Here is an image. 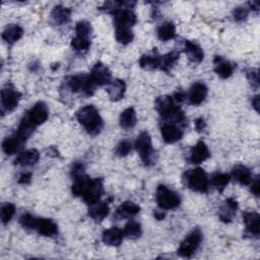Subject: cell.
Returning <instances> with one entry per match:
<instances>
[{"label": "cell", "instance_id": "44dd1931", "mask_svg": "<svg viewBox=\"0 0 260 260\" xmlns=\"http://www.w3.org/2000/svg\"><path fill=\"white\" fill-rule=\"evenodd\" d=\"M108 95L111 101L118 102L121 99H123L124 93L126 91V84L125 81L122 79H114L111 80V82L107 85L106 88Z\"/></svg>", "mask_w": 260, "mask_h": 260}, {"label": "cell", "instance_id": "277c9868", "mask_svg": "<svg viewBox=\"0 0 260 260\" xmlns=\"http://www.w3.org/2000/svg\"><path fill=\"white\" fill-rule=\"evenodd\" d=\"M183 183L189 189L201 193L206 192L209 187L208 176L201 168L186 171L183 175Z\"/></svg>", "mask_w": 260, "mask_h": 260}, {"label": "cell", "instance_id": "e0dca14e", "mask_svg": "<svg viewBox=\"0 0 260 260\" xmlns=\"http://www.w3.org/2000/svg\"><path fill=\"white\" fill-rule=\"evenodd\" d=\"M238 209V202L235 198H228L219 208V219L223 222H231Z\"/></svg>", "mask_w": 260, "mask_h": 260}, {"label": "cell", "instance_id": "f6af8a7d", "mask_svg": "<svg viewBox=\"0 0 260 260\" xmlns=\"http://www.w3.org/2000/svg\"><path fill=\"white\" fill-rule=\"evenodd\" d=\"M251 184V188H250V190H251V192L256 196V197H258L259 196V193H260V184H259V178L257 177L254 181L252 180V182L250 183Z\"/></svg>", "mask_w": 260, "mask_h": 260}, {"label": "cell", "instance_id": "bcb514c9", "mask_svg": "<svg viewBox=\"0 0 260 260\" xmlns=\"http://www.w3.org/2000/svg\"><path fill=\"white\" fill-rule=\"evenodd\" d=\"M194 125H195L196 131H197V132H201V131H203V130L205 129V127H206V122H205V120H204L202 117H200V118H197V119L194 121Z\"/></svg>", "mask_w": 260, "mask_h": 260}, {"label": "cell", "instance_id": "816d5d0a", "mask_svg": "<svg viewBox=\"0 0 260 260\" xmlns=\"http://www.w3.org/2000/svg\"><path fill=\"white\" fill-rule=\"evenodd\" d=\"M248 5H249L248 8H250V9H252V10H255V11H258V10H259V3H258L257 1L249 2Z\"/></svg>", "mask_w": 260, "mask_h": 260}, {"label": "cell", "instance_id": "52a82bcc", "mask_svg": "<svg viewBox=\"0 0 260 260\" xmlns=\"http://www.w3.org/2000/svg\"><path fill=\"white\" fill-rule=\"evenodd\" d=\"M135 149L137 150L141 160L144 165L149 166L153 161V148L151 143V137L148 132L143 131L141 132L135 141Z\"/></svg>", "mask_w": 260, "mask_h": 260}, {"label": "cell", "instance_id": "6da1fadb", "mask_svg": "<svg viewBox=\"0 0 260 260\" xmlns=\"http://www.w3.org/2000/svg\"><path fill=\"white\" fill-rule=\"evenodd\" d=\"M71 191L74 196H80L86 204L92 205L101 200L104 193L103 179H92L83 173L73 178Z\"/></svg>", "mask_w": 260, "mask_h": 260}, {"label": "cell", "instance_id": "7dc6e473", "mask_svg": "<svg viewBox=\"0 0 260 260\" xmlns=\"http://www.w3.org/2000/svg\"><path fill=\"white\" fill-rule=\"evenodd\" d=\"M30 179H31V174L30 173H24L19 177L18 183L25 185V184H28L30 182Z\"/></svg>", "mask_w": 260, "mask_h": 260}, {"label": "cell", "instance_id": "8d00e7d4", "mask_svg": "<svg viewBox=\"0 0 260 260\" xmlns=\"http://www.w3.org/2000/svg\"><path fill=\"white\" fill-rule=\"evenodd\" d=\"M115 37L118 43L122 45H127L132 42L134 36L131 28H116Z\"/></svg>", "mask_w": 260, "mask_h": 260}, {"label": "cell", "instance_id": "f546056e", "mask_svg": "<svg viewBox=\"0 0 260 260\" xmlns=\"http://www.w3.org/2000/svg\"><path fill=\"white\" fill-rule=\"evenodd\" d=\"M156 35H157V38L162 42L170 41L174 39L176 36V27L173 22H170V21L164 22L157 27Z\"/></svg>", "mask_w": 260, "mask_h": 260}, {"label": "cell", "instance_id": "7bdbcfd3", "mask_svg": "<svg viewBox=\"0 0 260 260\" xmlns=\"http://www.w3.org/2000/svg\"><path fill=\"white\" fill-rule=\"evenodd\" d=\"M247 77L248 80L250 81L251 85L254 88H258L260 84V79H259V73L257 69H250L247 71Z\"/></svg>", "mask_w": 260, "mask_h": 260}, {"label": "cell", "instance_id": "7a4b0ae2", "mask_svg": "<svg viewBox=\"0 0 260 260\" xmlns=\"http://www.w3.org/2000/svg\"><path fill=\"white\" fill-rule=\"evenodd\" d=\"M155 109L160 117L167 122L176 125L185 126L187 119L184 112L177 105V102L171 95L158 96L155 101Z\"/></svg>", "mask_w": 260, "mask_h": 260}, {"label": "cell", "instance_id": "ffe728a7", "mask_svg": "<svg viewBox=\"0 0 260 260\" xmlns=\"http://www.w3.org/2000/svg\"><path fill=\"white\" fill-rule=\"evenodd\" d=\"M71 9L63 5H56L50 14V20L56 25H62L70 20Z\"/></svg>", "mask_w": 260, "mask_h": 260}, {"label": "cell", "instance_id": "b9f144b4", "mask_svg": "<svg viewBox=\"0 0 260 260\" xmlns=\"http://www.w3.org/2000/svg\"><path fill=\"white\" fill-rule=\"evenodd\" d=\"M35 218H36V216L31 215L30 213H23L19 217V223L22 225V228H24L26 230H32Z\"/></svg>", "mask_w": 260, "mask_h": 260}, {"label": "cell", "instance_id": "3957f363", "mask_svg": "<svg viewBox=\"0 0 260 260\" xmlns=\"http://www.w3.org/2000/svg\"><path fill=\"white\" fill-rule=\"evenodd\" d=\"M76 119L90 135H98L104 126L103 119L99 111L92 105H87L80 108L76 112Z\"/></svg>", "mask_w": 260, "mask_h": 260}, {"label": "cell", "instance_id": "484cf974", "mask_svg": "<svg viewBox=\"0 0 260 260\" xmlns=\"http://www.w3.org/2000/svg\"><path fill=\"white\" fill-rule=\"evenodd\" d=\"M232 177L241 185H249L253 180L251 171L243 165H237L233 168Z\"/></svg>", "mask_w": 260, "mask_h": 260}, {"label": "cell", "instance_id": "c3c4849f", "mask_svg": "<svg viewBox=\"0 0 260 260\" xmlns=\"http://www.w3.org/2000/svg\"><path fill=\"white\" fill-rule=\"evenodd\" d=\"M173 98H174V100H175L177 103H182V102L186 99V94H185L184 91L178 90V91H176V92L174 93Z\"/></svg>", "mask_w": 260, "mask_h": 260}, {"label": "cell", "instance_id": "5bb4252c", "mask_svg": "<svg viewBox=\"0 0 260 260\" xmlns=\"http://www.w3.org/2000/svg\"><path fill=\"white\" fill-rule=\"evenodd\" d=\"M160 132L164 141L167 143H175L183 137V131L181 128L178 125L172 123L165 122L160 127Z\"/></svg>", "mask_w": 260, "mask_h": 260}, {"label": "cell", "instance_id": "9c48e42d", "mask_svg": "<svg viewBox=\"0 0 260 260\" xmlns=\"http://www.w3.org/2000/svg\"><path fill=\"white\" fill-rule=\"evenodd\" d=\"M202 240V234L200 230H193L181 243L178 248V254L184 258H190L198 249Z\"/></svg>", "mask_w": 260, "mask_h": 260}, {"label": "cell", "instance_id": "cb8c5ba5", "mask_svg": "<svg viewBox=\"0 0 260 260\" xmlns=\"http://www.w3.org/2000/svg\"><path fill=\"white\" fill-rule=\"evenodd\" d=\"M184 51L191 62L200 63L204 58L203 50L199 45L191 41H185L184 44Z\"/></svg>", "mask_w": 260, "mask_h": 260}, {"label": "cell", "instance_id": "8992f818", "mask_svg": "<svg viewBox=\"0 0 260 260\" xmlns=\"http://www.w3.org/2000/svg\"><path fill=\"white\" fill-rule=\"evenodd\" d=\"M155 200L161 210H170L178 207L181 198L178 193L169 189L165 185H158L155 192Z\"/></svg>", "mask_w": 260, "mask_h": 260}, {"label": "cell", "instance_id": "836d02e7", "mask_svg": "<svg viewBox=\"0 0 260 260\" xmlns=\"http://www.w3.org/2000/svg\"><path fill=\"white\" fill-rule=\"evenodd\" d=\"M123 233H124V236H126L127 238H129L131 240L138 239L142 234L141 224L137 221L130 220L125 224Z\"/></svg>", "mask_w": 260, "mask_h": 260}, {"label": "cell", "instance_id": "d4e9b609", "mask_svg": "<svg viewBox=\"0 0 260 260\" xmlns=\"http://www.w3.org/2000/svg\"><path fill=\"white\" fill-rule=\"evenodd\" d=\"M110 207L107 202L99 201L92 205H89L88 215L95 221H102L105 217L108 216Z\"/></svg>", "mask_w": 260, "mask_h": 260}, {"label": "cell", "instance_id": "9a60e30c", "mask_svg": "<svg viewBox=\"0 0 260 260\" xmlns=\"http://www.w3.org/2000/svg\"><path fill=\"white\" fill-rule=\"evenodd\" d=\"M243 220L246 225V233L249 234L250 236L258 238L260 233L259 214L256 211H245L243 213Z\"/></svg>", "mask_w": 260, "mask_h": 260}, {"label": "cell", "instance_id": "7402d4cb", "mask_svg": "<svg viewBox=\"0 0 260 260\" xmlns=\"http://www.w3.org/2000/svg\"><path fill=\"white\" fill-rule=\"evenodd\" d=\"M213 63L214 71L220 78L225 79L232 76L234 72V65L230 61L223 59L220 56H215L213 59Z\"/></svg>", "mask_w": 260, "mask_h": 260}, {"label": "cell", "instance_id": "f907efd6", "mask_svg": "<svg viewBox=\"0 0 260 260\" xmlns=\"http://www.w3.org/2000/svg\"><path fill=\"white\" fill-rule=\"evenodd\" d=\"M153 215H154L155 219H157V220H161V219H164L165 216H166V214H165L164 211H157V210H154Z\"/></svg>", "mask_w": 260, "mask_h": 260}, {"label": "cell", "instance_id": "f1b7e54d", "mask_svg": "<svg viewBox=\"0 0 260 260\" xmlns=\"http://www.w3.org/2000/svg\"><path fill=\"white\" fill-rule=\"evenodd\" d=\"M120 126L123 129H131L135 126L137 118H136V112L135 110L130 107L124 110L120 115Z\"/></svg>", "mask_w": 260, "mask_h": 260}, {"label": "cell", "instance_id": "4316f807", "mask_svg": "<svg viewBox=\"0 0 260 260\" xmlns=\"http://www.w3.org/2000/svg\"><path fill=\"white\" fill-rule=\"evenodd\" d=\"M22 35H23V29L20 25L15 23H10L4 28L2 32V39L8 44H14L22 37Z\"/></svg>", "mask_w": 260, "mask_h": 260}, {"label": "cell", "instance_id": "d590c367", "mask_svg": "<svg viewBox=\"0 0 260 260\" xmlns=\"http://www.w3.org/2000/svg\"><path fill=\"white\" fill-rule=\"evenodd\" d=\"M71 47L76 52H86L90 47V38L75 36L71 40Z\"/></svg>", "mask_w": 260, "mask_h": 260}, {"label": "cell", "instance_id": "5b68a950", "mask_svg": "<svg viewBox=\"0 0 260 260\" xmlns=\"http://www.w3.org/2000/svg\"><path fill=\"white\" fill-rule=\"evenodd\" d=\"M66 86L72 92H80L85 96H90L95 90V85L87 74H76L66 78Z\"/></svg>", "mask_w": 260, "mask_h": 260}, {"label": "cell", "instance_id": "603a6c76", "mask_svg": "<svg viewBox=\"0 0 260 260\" xmlns=\"http://www.w3.org/2000/svg\"><path fill=\"white\" fill-rule=\"evenodd\" d=\"M39 159H40V152L35 148H30L20 152L15 158L14 164L18 166L28 167V166L36 165L39 161Z\"/></svg>", "mask_w": 260, "mask_h": 260}, {"label": "cell", "instance_id": "2e32d148", "mask_svg": "<svg viewBox=\"0 0 260 260\" xmlns=\"http://www.w3.org/2000/svg\"><path fill=\"white\" fill-rule=\"evenodd\" d=\"M208 92L207 86L202 82H195L189 90L188 100L191 105L197 106L200 105L206 98Z\"/></svg>", "mask_w": 260, "mask_h": 260}, {"label": "cell", "instance_id": "4fadbf2b", "mask_svg": "<svg viewBox=\"0 0 260 260\" xmlns=\"http://www.w3.org/2000/svg\"><path fill=\"white\" fill-rule=\"evenodd\" d=\"M32 230L45 237H53L58 234V225L50 218L36 217Z\"/></svg>", "mask_w": 260, "mask_h": 260}, {"label": "cell", "instance_id": "4dcf8cb0", "mask_svg": "<svg viewBox=\"0 0 260 260\" xmlns=\"http://www.w3.org/2000/svg\"><path fill=\"white\" fill-rule=\"evenodd\" d=\"M159 62H160V56L157 55L156 53L142 55L139 59L140 67L143 69H147V70L159 68Z\"/></svg>", "mask_w": 260, "mask_h": 260}, {"label": "cell", "instance_id": "60d3db41", "mask_svg": "<svg viewBox=\"0 0 260 260\" xmlns=\"http://www.w3.org/2000/svg\"><path fill=\"white\" fill-rule=\"evenodd\" d=\"M249 14V8L245 6H239L236 7L233 11V17L236 21H243L247 18Z\"/></svg>", "mask_w": 260, "mask_h": 260}, {"label": "cell", "instance_id": "681fc988", "mask_svg": "<svg viewBox=\"0 0 260 260\" xmlns=\"http://www.w3.org/2000/svg\"><path fill=\"white\" fill-rule=\"evenodd\" d=\"M252 106L253 108L256 110V112L259 111V95H255L253 99H252Z\"/></svg>", "mask_w": 260, "mask_h": 260}, {"label": "cell", "instance_id": "ba28073f", "mask_svg": "<svg viewBox=\"0 0 260 260\" xmlns=\"http://www.w3.org/2000/svg\"><path fill=\"white\" fill-rule=\"evenodd\" d=\"M21 99V93L10 83L1 89V113L13 111Z\"/></svg>", "mask_w": 260, "mask_h": 260}, {"label": "cell", "instance_id": "e575fe53", "mask_svg": "<svg viewBox=\"0 0 260 260\" xmlns=\"http://www.w3.org/2000/svg\"><path fill=\"white\" fill-rule=\"evenodd\" d=\"M231 177L230 175L225 174V173H216L212 176L211 178V184L212 186L219 192H222L225 187L228 186V184L230 183Z\"/></svg>", "mask_w": 260, "mask_h": 260}, {"label": "cell", "instance_id": "ab89813d", "mask_svg": "<svg viewBox=\"0 0 260 260\" xmlns=\"http://www.w3.org/2000/svg\"><path fill=\"white\" fill-rule=\"evenodd\" d=\"M131 149H132V144H131V142L128 141V140H122V141L119 142V144L117 145L115 152H116V154H117L118 156H121V157H122V156L128 155V153L131 151Z\"/></svg>", "mask_w": 260, "mask_h": 260}, {"label": "cell", "instance_id": "74e56055", "mask_svg": "<svg viewBox=\"0 0 260 260\" xmlns=\"http://www.w3.org/2000/svg\"><path fill=\"white\" fill-rule=\"evenodd\" d=\"M15 213V206L13 203H5L1 207V221L6 224L8 223Z\"/></svg>", "mask_w": 260, "mask_h": 260}, {"label": "cell", "instance_id": "f35d334b", "mask_svg": "<svg viewBox=\"0 0 260 260\" xmlns=\"http://www.w3.org/2000/svg\"><path fill=\"white\" fill-rule=\"evenodd\" d=\"M91 31H92V28H91V25H90V23L88 21L81 20V21H78L76 23V26H75L76 36L90 38Z\"/></svg>", "mask_w": 260, "mask_h": 260}, {"label": "cell", "instance_id": "7c38bea8", "mask_svg": "<svg viewBox=\"0 0 260 260\" xmlns=\"http://www.w3.org/2000/svg\"><path fill=\"white\" fill-rule=\"evenodd\" d=\"M95 86L108 85L111 82L112 74L109 68L102 62H96L88 74Z\"/></svg>", "mask_w": 260, "mask_h": 260}, {"label": "cell", "instance_id": "83f0119b", "mask_svg": "<svg viewBox=\"0 0 260 260\" xmlns=\"http://www.w3.org/2000/svg\"><path fill=\"white\" fill-rule=\"evenodd\" d=\"M140 211V207L132 201H125L116 209V216L119 218L132 217Z\"/></svg>", "mask_w": 260, "mask_h": 260}, {"label": "cell", "instance_id": "1f68e13d", "mask_svg": "<svg viewBox=\"0 0 260 260\" xmlns=\"http://www.w3.org/2000/svg\"><path fill=\"white\" fill-rule=\"evenodd\" d=\"M178 59H179V53L176 51H173L164 56H160L159 69H161L165 72H170L174 67V65L177 63Z\"/></svg>", "mask_w": 260, "mask_h": 260}, {"label": "cell", "instance_id": "ac0fdd59", "mask_svg": "<svg viewBox=\"0 0 260 260\" xmlns=\"http://www.w3.org/2000/svg\"><path fill=\"white\" fill-rule=\"evenodd\" d=\"M124 238V233L119 228L113 226L108 230H105L102 235L103 242L111 247H118L121 245Z\"/></svg>", "mask_w": 260, "mask_h": 260}, {"label": "cell", "instance_id": "30bf717a", "mask_svg": "<svg viewBox=\"0 0 260 260\" xmlns=\"http://www.w3.org/2000/svg\"><path fill=\"white\" fill-rule=\"evenodd\" d=\"M49 118V110L47 105L44 102L36 103L31 109L26 113L23 119L30 124L35 129L47 121Z\"/></svg>", "mask_w": 260, "mask_h": 260}, {"label": "cell", "instance_id": "d6a6232c", "mask_svg": "<svg viewBox=\"0 0 260 260\" xmlns=\"http://www.w3.org/2000/svg\"><path fill=\"white\" fill-rule=\"evenodd\" d=\"M21 144H22V142L14 134L13 136L6 137L3 140V142H2V149H3L4 153H6L8 155H11V154H14L18 150V148L20 147Z\"/></svg>", "mask_w": 260, "mask_h": 260}, {"label": "cell", "instance_id": "8fae6325", "mask_svg": "<svg viewBox=\"0 0 260 260\" xmlns=\"http://www.w3.org/2000/svg\"><path fill=\"white\" fill-rule=\"evenodd\" d=\"M113 15L115 28H131L137 21L135 13L127 7L115 10Z\"/></svg>", "mask_w": 260, "mask_h": 260}, {"label": "cell", "instance_id": "d6986e66", "mask_svg": "<svg viewBox=\"0 0 260 260\" xmlns=\"http://www.w3.org/2000/svg\"><path fill=\"white\" fill-rule=\"evenodd\" d=\"M209 155H210V153H209V149H208L207 145L203 141H198L191 148L189 159H190L191 164L198 165V164H201L204 160H206L209 157Z\"/></svg>", "mask_w": 260, "mask_h": 260}, {"label": "cell", "instance_id": "ee69618b", "mask_svg": "<svg viewBox=\"0 0 260 260\" xmlns=\"http://www.w3.org/2000/svg\"><path fill=\"white\" fill-rule=\"evenodd\" d=\"M84 173V166L82 162L80 161H76L72 165V168H71V176L72 178L76 177V176H79L81 174Z\"/></svg>", "mask_w": 260, "mask_h": 260}]
</instances>
